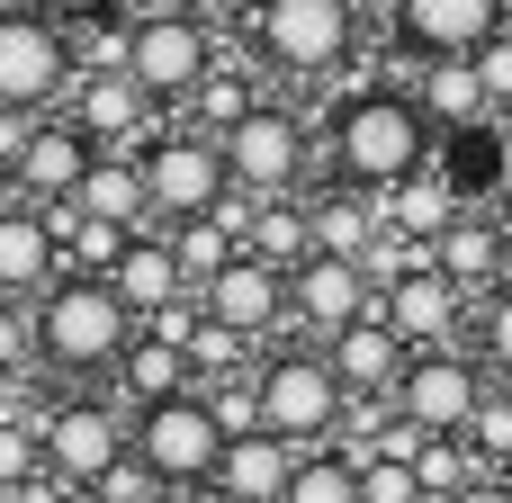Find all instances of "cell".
<instances>
[{
    "label": "cell",
    "mask_w": 512,
    "mask_h": 503,
    "mask_svg": "<svg viewBox=\"0 0 512 503\" xmlns=\"http://www.w3.org/2000/svg\"><path fill=\"white\" fill-rule=\"evenodd\" d=\"M0 207H18V171H9V153H0Z\"/></svg>",
    "instance_id": "43"
},
{
    "label": "cell",
    "mask_w": 512,
    "mask_h": 503,
    "mask_svg": "<svg viewBox=\"0 0 512 503\" xmlns=\"http://www.w3.org/2000/svg\"><path fill=\"white\" fill-rule=\"evenodd\" d=\"M360 503H432L405 459H360Z\"/></svg>",
    "instance_id": "34"
},
{
    "label": "cell",
    "mask_w": 512,
    "mask_h": 503,
    "mask_svg": "<svg viewBox=\"0 0 512 503\" xmlns=\"http://www.w3.org/2000/svg\"><path fill=\"white\" fill-rule=\"evenodd\" d=\"M468 450H477V468H486V477H512V387H495V396L477 405Z\"/></svg>",
    "instance_id": "32"
},
{
    "label": "cell",
    "mask_w": 512,
    "mask_h": 503,
    "mask_svg": "<svg viewBox=\"0 0 512 503\" xmlns=\"http://www.w3.org/2000/svg\"><path fill=\"white\" fill-rule=\"evenodd\" d=\"M504 234H512V180H504Z\"/></svg>",
    "instance_id": "46"
},
{
    "label": "cell",
    "mask_w": 512,
    "mask_h": 503,
    "mask_svg": "<svg viewBox=\"0 0 512 503\" xmlns=\"http://www.w3.org/2000/svg\"><path fill=\"white\" fill-rule=\"evenodd\" d=\"M54 279H63V243H54V216H45V207H0V297L36 306Z\"/></svg>",
    "instance_id": "20"
},
{
    "label": "cell",
    "mask_w": 512,
    "mask_h": 503,
    "mask_svg": "<svg viewBox=\"0 0 512 503\" xmlns=\"http://www.w3.org/2000/svg\"><path fill=\"white\" fill-rule=\"evenodd\" d=\"M252 45H261V63L288 72V81H324V72L351 63L360 9H351V0H261V9H252Z\"/></svg>",
    "instance_id": "5"
},
{
    "label": "cell",
    "mask_w": 512,
    "mask_h": 503,
    "mask_svg": "<svg viewBox=\"0 0 512 503\" xmlns=\"http://www.w3.org/2000/svg\"><path fill=\"white\" fill-rule=\"evenodd\" d=\"M216 153H225V180H234V198H252V207H270V198H297V180H306V126L288 117V108H252V117H234L225 135H216Z\"/></svg>",
    "instance_id": "8"
},
{
    "label": "cell",
    "mask_w": 512,
    "mask_h": 503,
    "mask_svg": "<svg viewBox=\"0 0 512 503\" xmlns=\"http://www.w3.org/2000/svg\"><path fill=\"white\" fill-rule=\"evenodd\" d=\"M495 396V378L477 369V351H414V369H405V387H396V414L423 432V441H468V423H477V405Z\"/></svg>",
    "instance_id": "10"
},
{
    "label": "cell",
    "mask_w": 512,
    "mask_h": 503,
    "mask_svg": "<svg viewBox=\"0 0 512 503\" xmlns=\"http://www.w3.org/2000/svg\"><path fill=\"white\" fill-rule=\"evenodd\" d=\"M351 9H360V18H369V9H396V0H351Z\"/></svg>",
    "instance_id": "45"
},
{
    "label": "cell",
    "mask_w": 512,
    "mask_h": 503,
    "mask_svg": "<svg viewBox=\"0 0 512 503\" xmlns=\"http://www.w3.org/2000/svg\"><path fill=\"white\" fill-rule=\"evenodd\" d=\"M306 225H315V252L360 261V270H369V252H378V234H387L378 198H360V189H324V198L306 207Z\"/></svg>",
    "instance_id": "25"
},
{
    "label": "cell",
    "mask_w": 512,
    "mask_h": 503,
    "mask_svg": "<svg viewBox=\"0 0 512 503\" xmlns=\"http://www.w3.org/2000/svg\"><path fill=\"white\" fill-rule=\"evenodd\" d=\"M54 243H63V279H117V261H126L135 234H117V225L63 207V216H54Z\"/></svg>",
    "instance_id": "29"
},
{
    "label": "cell",
    "mask_w": 512,
    "mask_h": 503,
    "mask_svg": "<svg viewBox=\"0 0 512 503\" xmlns=\"http://www.w3.org/2000/svg\"><path fill=\"white\" fill-rule=\"evenodd\" d=\"M135 162H144V198H153V225H162V234H171V225H198V216H216V207L234 198L216 135H153Z\"/></svg>",
    "instance_id": "9"
},
{
    "label": "cell",
    "mask_w": 512,
    "mask_h": 503,
    "mask_svg": "<svg viewBox=\"0 0 512 503\" xmlns=\"http://www.w3.org/2000/svg\"><path fill=\"white\" fill-rule=\"evenodd\" d=\"M126 450H135L126 441V405H108V396H63L45 414V477L54 486H99Z\"/></svg>",
    "instance_id": "11"
},
{
    "label": "cell",
    "mask_w": 512,
    "mask_h": 503,
    "mask_svg": "<svg viewBox=\"0 0 512 503\" xmlns=\"http://www.w3.org/2000/svg\"><path fill=\"white\" fill-rule=\"evenodd\" d=\"M252 378H261V432H279L288 450H333L342 441L351 396H342L324 351H270Z\"/></svg>",
    "instance_id": "3"
},
{
    "label": "cell",
    "mask_w": 512,
    "mask_h": 503,
    "mask_svg": "<svg viewBox=\"0 0 512 503\" xmlns=\"http://www.w3.org/2000/svg\"><path fill=\"white\" fill-rule=\"evenodd\" d=\"M477 369H486L495 387H512V288H495V297L477 306Z\"/></svg>",
    "instance_id": "33"
},
{
    "label": "cell",
    "mask_w": 512,
    "mask_h": 503,
    "mask_svg": "<svg viewBox=\"0 0 512 503\" xmlns=\"http://www.w3.org/2000/svg\"><path fill=\"white\" fill-rule=\"evenodd\" d=\"M324 360H333V378H342L351 405H396V387H405V369H414V351H405V333H396L387 315H360L351 333H333Z\"/></svg>",
    "instance_id": "15"
},
{
    "label": "cell",
    "mask_w": 512,
    "mask_h": 503,
    "mask_svg": "<svg viewBox=\"0 0 512 503\" xmlns=\"http://www.w3.org/2000/svg\"><path fill=\"white\" fill-rule=\"evenodd\" d=\"M99 495H108V503H153V495H162V486H153V477L135 468V450H126V459H117V468L99 477Z\"/></svg>",
    "instance_id": "39"
},
{
    "label": "cell",
    "mask_w": 512,
    "mask_h": 503,
    "mask_svg": "<svg viewBox=\"0 0 512 503\" xmlns=\"http://www.w3.org/2000/svg\"><path fill=\"white\" fill-rule=\"evenodd\" d=\"M378 216H387V234H405V243H441V234L459 225L450 171H441V162H432V171H414L405 189H387V198H378Z\"/></svg>",
    "instance_id": "26"
},
{
    "label": "cell",
    "mask_w": 512,
    "mask_h": 503,
    "mask_svg": "<svg viewBox=\"0 0 512 503\" xmlns=\"http://www.w3.org/2000/svg\"><path fill=\"white\" fill-rule=\"evenodd\" d=\"M72 216H99V225H117V234H144V225H153L144 162H135V153H99L90 180H81V198H72Z\"/></svg>",
    "instance_id": "24"
},
{
    "label": "cell",
    "mask_w": 512,
    "mask_h": 503,
    "mask_svg": "<svg viewBox=\"0 0 512 503\" xmlns=\"http://www.w3.org/2000/svg\"><path fill=\"white\" fill-rule=\"evenodd\" d=\"M153 503H216V486H162Z\"/></svg>",
    "instance_id": "41"
},
{
    "label": "cell",
    "mask_w": 512,
    "mask_h": 503,
    "mask_svg": "<svg viewBox=\"0 0 512 503\" xmlns=\"http://www.w3.org/2000/svg\"><path fill=\"white\" fill-rule=\"evenodd\" d=\"M360 315H378V279H369L360 261L315 252V261H297V270H288V333H306L315 351H324L333 333H351Z\"/></svg>",
    "instance_id": "12"
},
{
    "label": "cell",
    "mask_w": 512,
    "mask_h": 503,
    "mask_svg": "<svg viewBox=\"0 0 512 503\" xmlns=\"http://www.w3.org/2000/svg\"><path fill=\"white\" fill-rule=\"evenodd\" d=\"M504 36H512V0H504Z\"/></svg>",
    "instance_id": "48"
},
{
    "label": "cell",
    "mask_w": 512,
    "mask_h": 503,
    "mask_svg": "<svg viewBox=\"0 0 512 503\" xmlns=\"http://www.w3.org/2000/svg\"><path fill=\"white\" fill-rule=\"evenodd\" d=\"M243 252H252V261H270V270H297V261H315V225H306V207H297V198H270V207H252V225H243Z\"/></svg>",
    "instance_id": "28"
},
{
    "label": "cell",
    "mask_w": 512,
    "mask_h": 503,
    "mask_svg": "<svg viewBox=\"0 0 512 503\" xmlns=\"http://www.w3.org/2000/svg\"><path fill=\"white\" fill-rule=\"evenodd\" d=\"M477 81H486V108H495V126L512 117V36H486L477 45Z\"/></svg>",
    "instance_id": "37"
},
{
    "label": "cell",
    "mask_w": 512,
    "mask_h": 503,
    "mask_svg": "<svg viewBox=\"0 0 512 503\" xmlns=\"http://www.w3.org/2000/svg\"><path fill=\"white\" fill-rule=\"evenodd\" d=\"M90 162H99V144H90L72 117H36V126L18 135V153H9V171H18V207H45V216H63V207L81 198Z\"/></svg>",
    "instance_id": "13"
},
{
    "label": "cell",
    "mask_w": 512,
    "mask_h": 503,
    "mask_svg": "<svg viewBox=\"0 0 512 503\" xmlns=\"http://www.w3.org/2000/svg\"><path fill=\"white\" fill-rule=\"evenodd\" d=\"M180 9H198V18H207V9H216V0H180Z\"/></svg>",
    "instance_id": "47"
},
{
    "label": "cell",
    "mask_w": 512,
    "mask_h": 503,
    "mask_svg": "<svg viewBox=\"0 0 512 503\" xmlns=\"http://www.w3.org/2000/svg\"><path fill=\"white\" fill-rule=\"evenodd\" d=\"M414 99H423V117H432L441 135H477V126H495L486 81H477V54H441V63H423V72H414Z\"/></svg>",
    "instance_id": "23"
},
{
    "label": "cell",
    "mask_w": 512,
    "mask_h": 503,
    "mask_svg": "<svg viewBox=\"0 0 512 503\" xmlns=\"http://www.w3.org/2000/svg\"><path fill=\"white\" fill-rule=\"evenodd\" d=\"M135 351V315L108 279H54L36 297V369L81 387V378H117Z\"/></svg>",
    "instance_id": "2"
},
{
    "label": "cell",
    "mask_w": 512,
    "mask_h": 503,
    "mask_svg": "<svg viewBox=\"0 0 512 503\" xmlns=\"http://www.w3.org/2000/svg\"><path fill=\"white\" fill-rule=\"evenodd\" d=\"M54 503H108L99 486H54Z\"/></svg>",
    "instance_id": "42"
},
{
    "label": "cell",
    "mask_w": 512,
    "mask_h": 503,
    "mask_svg": "<svg viewBox=\"0 0 512 503\" xmlns=\"http://www.w3.org/2000/svg\"><path fill=\"white\" fill-rule=\"evenodd\" d=\"M0 503H18V495H0Z\"/></svg>",
    "instance_id": "49"
},
{
    "label": "cell",
    "mask_w": 512,
    "mask_h": 503,
    "mask_svg": "<svg viewBox=\"0 0 512 503\" xmlns=\"http://www.w3.org/2000/svg\"><path fill=\"white\" fill-rule=\"evenodd\" d=\"M198 306H207V324H225L234 342H270V333H288V270H270V261H234V270H216L207 288H198Z\"/></svg>",
    "instance_id": "14"
},
{
    "label": "cell",
    "mask_w": 512,
    "mask_h": 503,
    "mask_svg": "<svg viewBox=\"0 0 512 503\" xmlns=\"http://www.w3.org/2000/svg\"><path fill=\"white\" fill-rule=\"evenodd\" d=\"M9 414H18V378H0V423H9Z\"/></svg>",
    "instance_id": "44"
},
{
    "label": "cell",
    "mask_w": 512,
    "mask_h": 503,
    "mask_svg": "<svg viewBox=\"0 0 512 503\" xmlns=\"http://www.w3.org/2000/svg\"><path fill=\"white\" fill-rule=\"evenodd\" d=\"M459 503H512V477H477V486H468Z\"/></svg>",
    "instance_id": "40"
},
{
    "label": "cell",
    "mask_w": 512,
    "mask_h": 503,
    "mask_svg": "<svg viewBox=\"0 0 512 503\" xmlns=\"http://www.w3.org/2000/svg\"><path fill=\"white\" fill-rule=\"evenodd\" d=\"M288 503H360V459L333 441V450H306L297 477H288Z\"/></svg>",
    "instance_id": "30"
},
{
    "label": "cell",
    "mask_w": 512,
    "mask_h": 503,
    "mask_svg": "<svg viewBox=\"0 0 512 503\" xmlns=\"http://www.w3.org/2000/svg\"><path fill=\"white\" fill-rule=\"evenodd\" d=\"M504 261H512V234H504V216H459L441 243H432V270L468 297V306H486L495 288H512L504 279Z\"/></svg>",
    "instance_id": "19"
},
{
    "label": "cell",
    "mask_w": 512,
    "mask_h": 503,
    "mask_svg": "<svg viewBox=\"0 0 512 503\" xmlns=\"http://www.w3.org/2000/svg\"><path fill=\"white\" fill-rule=\"evenodd\" d=\"M126 441H135V468H144L153 486H216L225 423H216V405H207L198 387H189V396H171V405L126 414Z\"/></svg>",
    "instance_id": "6"
},
{
    "label": "cell",
    "mask_w": 512,
    "mask_h": 503,
    "mask_svg": "<svg viewBox=\"0 0 512 503\" xmlns=\"http://www.w3.org/2000/svg\"><path fill=\"white\" fill-rule=\"evenodd\" d=\"M18 369H36V306L0 297V378H18Z\"/></svg>",
    "instance_id": "35"
},
{
    "label": "cell",
    "mask_w": 512,
    "mask_h": 503,
    "mask_svg": "<svg viewBox=\"0 0 512 503\" xmlns=\"http://www.w3.org/2000/svg\"><path fill=\"white\" fill-rule=\"evenodd\" d=\"M99 153H144L153 135H144V117H153V99L126 81V72H81L72 81V108H63Z\"/></svg>",
    "instance_id": "16"
},
{
    "label": "cell",
    "mask_w": 512,
    "mask_h": 503,
    "mask_svg": "<svg viewBox=\"0 0 512 503\" xmlns=\"http://www.w3.org/2000/svg\"><path fill=\"white\" fill-rule=\"evenodd\" d=\"M126 81L153 99V108H180V99H198L207 81H216V27L198 18V9H153V18H135L126 27Z\"/></svg>",
    "instance_id": "4"
},
{
    "label": "cell",
    "mask_w": 512,
    "mask_h": 503,
    "mask_svg": "<svg viewBox=\"0 0 512 503\" xmlns=\"http://www.w3.org/2000/svg\"><path fill=\"white\" fill-rule=\"evenodd\" d=\"M135 333H144V342H171V351H189V342L207 333V306H198V297H180V306H162V315H144Z\"/></svg>",
    "instance_id": "36"
},
{
    "label": "cell",
    "mask_w": 512,
    "mask_h": 503,
    "mask_svg": "<svg viewBox=\"0 0 512 503\" xmlns=\"http://www.w3.org/2000/svg\"><path fill=\"white\" fill-rule=\"evenodd\" d=\"M378 315L405 333V351H450V333H459L468 297H459L441 270H405V279H387V288H378Z\"/></svg>",
    "instance_id": "18"
},
{
    "label": "cell",
    "mask_w": 512,
    "mask_h": 503,
    "mask_svg": "<svg viewBox=\"0 0 512 503\" xmlns=\"http://www.w3.org/2000/svg\"><path fill=\"white\" fill-rule=\"evenodd\" d=\"M45 486V423L9 414L0 423V495H36Z\"/></svg>",
    "instance_id": "31"
},
{
    "label": "cell",
    "mask_w": 512,
    "mask_h": 503,
    "mask_svg": "<svg viewBox=\"0 0 512 503\" xmlns=\"http://www.w3.org/2000/svg\"><path fill=\"white\" fill-rule=\"evenodd\" d=\"M441 162V126L423 117V99L405 81H369L333 108V180L360 189V198H387L405 189L414 171Z\"/></svg>",
    "instance_id": "1"
},
{
    "label": "cell",
    "mask_w": 512,
    "mask_h": 503,
    "mask_svg": "<svg viewBox=\"0 0 512 503\" xmlns=\"http://www.w3.org/2000/svg\"><path fill=\"white\" fill-rule=\"evenodd\" d=\"M117 297H126V315L144 324V315H162V306H180V297H198L189 279H180V252H171V234L162 225H144L135 243H126V261H117V279H108Z\"/></svg>",
    "instance_id": "22"
},
{
    "label": "cell",
    "mask_w": 512,
    "mask_h": 503,
    "mask_svg": "<svg viewBox=\"0 0 512 503\" xmlns=\"http://www.w3.org/2000/svg\"><path fill=\"white\" fill-rule=\"evenodd\" d=\"M297 459L306 450H288L279 432H234L225 459H216V503H288Z\"/></svg>",
    "instance_id": "21"
},
{
    "label": "cell",
    "mask_w": 512,
    "mask_h": 503,
    "mask_svg": "<svg viewBox=\"0 0 512 503\" xmlns=\"http://www.w3.org/2000/svg\"><path fill=\"white\" fill-rule=\"evenodd\" d=\"M27 9H45L54 27H126L117 0H27Z\"/></svg>",
    "instance_id": "38"
},
{
    "label": "cell",
    "mask_w": 512,
    "mask_h": 503,
    "mask_svg": "<svg viewBox=\"0 0 512 503\" xmlns=\"http://www.w3.org/2000/svg\"><path fill=\"white\" fill-rule=\"evenodd\" d=\"M396 36L441 63V54H477L486 36H504V0H396Z\"/></svg>",
    "instance_id": "17"
},
{
    "label": "cell",
    "mask_w": 512,
    "mask_h": 503,
    "mask_svg": "<svg viewBox=\"0 0 512 503\" xmlns=\"http://www.w3.org/2000/svg\"><path fill=\"white\" fill-rule=\"evenodd\" d=\"M81 81L72 36L45 9H0V117H54V99Z\"/></svg>",
    "instance_id": "7"
},
{
    "label": "cell",
    "mask_w": 512,
    "mask_h": 503,
    "mask_svg": "<svg viewBox=\"0 0 512 503\" xmlns=\"http://www.w3.org/2000/svg\"><path fill=\"white\" fill-rule=\"evenodd\" d=\"M189 387H198L189 351H171V342H144V333H135V351H126V369H117V396H126V414H144V405H171V396H189Z\"/></svg>",
    "instance_id": "27"
}]
</instances>
